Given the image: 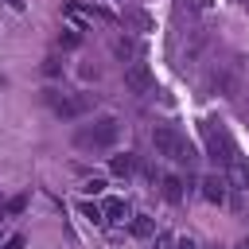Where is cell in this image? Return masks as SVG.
Instances as JSON below:
<instances>
[{"label": "cell", "instance_id": "6da1fadb", "mask_svg": "<svg viewBox=\"0 0 249 249\" xmlns=\"http://www.w3.org/2000/svg\"><path fill=\"white\" fill-rule=\"evenodd\" d=\"M152 144H156L160 156H167V160H175V163H191V160H195V148H191L187 136H183L179 128H171V124H156V128H152Z\"/></svg>", "mask_w": 249, "mask_h": 249}, {"label": "cell", "instance_id": "7a4b0ae2", "mask_svg": "<svg viewBox=\"0 0 249 249\" xmlns=\"http://www.w3.org/2000/svg\"><path fill=\"white\" fill-rule=\"evenodd\" d=\"M117 136H121V124H117L113 117H101V121H93V124H82V128L74 132V144L101 152V148H113Z\"/></svg>", "mask_w": 249, "mask_h": 249}, {"label": "cell", "instance_id": "3957f363", "mask_svg": "<svg viewBox=\"0 0 249 249\" xmlns=\"http://www.w3.org/2000/svg\"><path fill=\"white\" fill-rule=\"evenodd\" d=\"M202 136H206V148H210V160L214 163H230L237 152H233V144H230V136H226V128L218 124V121H202Z\"/></svg>", "mask_w": 249, "mask_h": 249}, {"label": "cell", "instance_id": "277c9868", "mask_svg": "<svg viewBox=\"0 0 249 249\" xmlns=\"http://www.w3.org/2000/svg\"><path fill=\"white\" fill-rule=\"evenodd\" d=\"M51 97V105H54V113L58 117H82V113H89L93 109V93H70V97H58V93H47Z\"/></svg>", "mask_w": 249, "mask_h": 249}, {"label": "cell", "instance_id": "5b68a950", "mask_svg": "<svg viewBox=\"0 0 249 249\" xmlns=\"http://www.w3.org/2000/svg\"><path fill=\"white\" fill-rule=\"evenodd\" d=\"M124 86H128L132 93H152L156 78H152L148 62H128V66H124Z\"/></svg>", "mask_w": 249, "mask_h": 249}, {"label": "cell", "instance_id": "8992f818", "mask_svg": "<svg viewBox=\"0 0 249 249\" xmlns=\"http://www.w3.org/2000/svg\"><path fill=\"white\" fill-rule=\"evenodd\" d=\"M226 183H230V191H249V163L241 156H233L226 163Z\"/></svg>", "mask_w": 249, "mask_h": 249}, {"label": "cell", "instance_id": "52a82bcc", "mask_svg": "<svg viewBox=\"0 0 249 249\" xmlns=\"http://www.w3.org/2000/svg\"><path fill=\"white\" fill-rule=\"evenodd\" d=\"M198 187H202V198H206V202H226V195H230V183H226L222 175H206Z\"/></svg>", "mask_w": 249, "mask_h": 249}, {"label": "cell", "instance_id": "ba28073f", "mask_svg": "<svg viewBox=\"0 0 249 249\" xmlns=\"http://www.w3.org/2000/svg\"><path fill=\"white\" fill-rule=\"evenodd\" d=\"M160 183H163V198L179 206V202H183V195H187V191H183V179H179V175H163Z\"/></svg>", "mask_w": 249, "mask_h": 249}, {"label": "cell", "instance_id": "9c48e42d", "mask_svg": "<svg viewBox=\"0 0 249 249\" xmlns=\"http://www.w3.org/2000/svg\"><path fill=\"white\" fill-rule=\"evenodd\" d=\"M54 43H58V51H74V47H82V31L78 27H62Z\"/></svg>", "mask_w": 249, "mask_h": 249}, {"label": "cell", "instance_id": "30bf717a", "mask_svg": "<svg viewBox=\"0 0 249 249\" xmlns=\"http://www.w3.org/2000/svg\"><path fill=\"white\" fill-rule=\"evenodd\" d=\"M132 167H136V160H132V156H113V160H109V171H113V175H121V179H128V175H132Z\"/></svg>", "mask_w": 249, "mask_h": 249}, {"label": "cell", "instance_id": "8fae6325", "mask_svg": "<svg viewBox=\"0 0 249 249\" xmlns=\"http://www.w3.org/2000/svg\"><path fill=\"white\" fill-rule=\"evenodd\" d=\"M124 214H128L124 198H109L105 202V222H124Z\"/></svg>", "mask_w": 249, "mask_h": 249}, {"label": "cell", "instance_id": "7c38bea8", "mask_svg": "<svg viewBox=\"0 0 249 249\" xmlns=\"http://www.w3.org/2000/svg\"><path fill=\"white\" fill-rule=\"evenodd\" d=\"M152 233H156L152 218H148V214H136V218H132V237H152Z\"/></svg>", "mask_w": 249, "mask_h": 249}, {"label": "cell", "instance_id": "4fadbf2b", "mask_svg": "<svg viewBox=\"0 0 249 249\" xmlns=\"http://www.w3.org/2000/svg\"><path fill=\"white\" fill-rule=\"evenodd\" d=\"M113 51H117L121 58H136V43H132V39H113Z\"/></svg>", "mask_w": 249, "mask_h": 249}, {"label": "cell", "instance_id": "5bb4252c", "mask_svg": "<svg viewBox=\"0 0 249 249\" xmlns=\"http://www.w3.org/2000/svg\"><path fill=\"white\" fill-rule=\"evenodd\" d=\"M82 218H89L93 226H105V210H101V206H93V202H86V206H82Z\"/></svg>", "mask_w": 249, "mask_h": 249}, {"label": "cell", "instance_id": "9a60e30c", "mask_svg": "<svg viewBox=\"0 0 249 249\" xmlns=\"http://www.w3.org/2000/svg\"><path fill=\"white\" fill-rule=\"evenodd\" d=\"M124 19H128V23L136 27V31H148V27H152V19H148L144 12H124Z\"/></svg>", "mask_w": 249, "mask_h": 249}, {"label": "cell", "instance_id": "2e32d148", "mask_svg": "<svg viewBox=\"0 0 249 249\" xmlns=\"http://www.w3.org/2000/svg\"><path fill=\"white\" fill-rule=\"evenodd\" d=\"M82 191H86V195H101V191H105V179H101V175H89V179L82 183Z\"/></svg>", "mask_w": 249, "mask_h": 249}, {"label": "cell", "instance_id": "e0dca14e", "mask_svg": "<svg viewBox=\"0 0 249 249\" xmlns=\"http://www.w3.org/2000/svg\"><path fill=\"white\" fill-rule=\"evenodd\" d=\"M43 74H47V78L62 74V62H58V58H43Z\"/></svg>", "mask_w": 249, "mask_h": 249}, {"label": "cell", "instance_id": "ac0fdd59", "mask_svg": "<svg viewBox=\"0 0 249 249\" xmlns=\"http://www.w3.org/2000/svg\"><path fill=\"white\" fill-rule=\"evenodd\" d=\"M156 249H175V237H171L167 230H160V233H156Z\"/></svg>", "mask_w": 249, "mask_h": 249}, {"label": "cell", "instance_id": "d6986e66", "mask_svg": "<svg viewBox=\"0 0 249 249\" xmlns=\"http://www.w3.org/2000/svg\"><path fill=\"white\" fill-rule=\"evenodd\" d=\"M23 206H27V195H16V198L8 202V214H23Z\"/></svg>", "mask_w": 249, "mask_h": 249}, {"label": "cell", "instance_id": "ffe728a7", "mask_svg": "<svg viewBox=\"0 0 249 249\" xmlns=\"http://www.w3.org/2000/svg\"><path fill=\"white\" fill-rule=\"evenodd\" d=\"M175 249H198V241H195V237H179V241H175Z\"/></svg>", "mask_w": 249, "mask_h": 249}, {"label": "cell", "instance_id": "44dd1931", "mask_svg": "<svg viewBox=\"0 0 249 249\" xmlns=\"http://www.w3.org/2000/svg\"><path fill=\"white\" fill-rule=\"evenodd\" d=\"M4 249H23V237H19V233H16V237H8V241H4Z\"/></svg>", "mask_w": 249, "mask_h": 249}, {"label": "cell", "instance_id": "7402d4cb", "mask_svg": "<svg viewBox=\"0 0 249 249\" xmlns=\"http://www.w3.org/2000/svg\"><path fill=\"white\" fill-rule=\"evenodd\" d=\"M187 4H191L195 12H210V0H187Z\"/></svg>", "mask_w": 249, "mask_h": 249}, {"label": "cell", "instance_id": "603a6c76", "mask_svg": "<svg viewBox=\"0 0 249 249\" xmlns=\"http://www.w3.org/2000/svg\"><path fill=\"white\" fill-rule=\"evenodd\" d=\"M233 249H249V241H237V245H233Z\"/></svg>", "mask_w": 249, "mask_h": 249}]
</instances>
